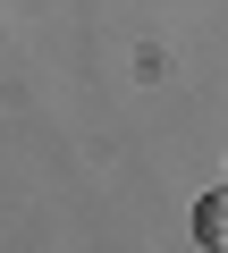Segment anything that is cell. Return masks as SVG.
Returning a JSON list of instances; mask_svg holds the SVG:
<instances>
[{"mask_svg":"<svg viewBox=\"0 0 228 253\" xmlns=\"http://www.w3.org/2000/svg\"><path fill=\"white\" fill-rule=\"evenodd\" d=\"M194 236H203V245H228V186L194 203Z\"/></svg>","mask_w":228,"mask_h":253,"instance_id":"6da1fadb","label":"cell"}]
</instances>
